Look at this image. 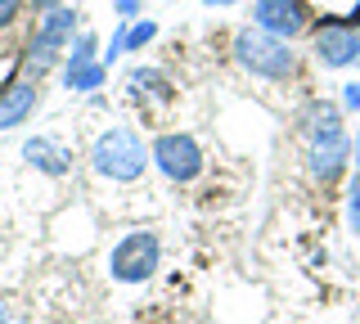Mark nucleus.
Wrapping results in <instances>:
<instances>
[{"instance_id": "1", "label": "nucleus", "mask_w": 360, "mask_h": 324, "mask_svg": "<svg viewBox=\"0 0 360 324\" xmlns=\"http://www.w3.org/2000/svg\"><path fill=\"white\" fill-rule=\"evenodd\" d=\"M82 32V14H77L72 5H50L41 9L37 27H32L27 37V50H22V72L32 77V82H41L50 68H63V54L72 46V37Z\"/></svg>"}, {"instance_id": "2", "label": "nucleus", "mask_w": 360, "mask_h": 324, "mask_svg": "<svg viewBox=\"0 0 360 324\" xmlns=\"http://www.w3.org/2000/svg\"><path fill=\"white\" fill-rule=\"evenodd\" d=\"M230 54L243 72L262 77V82H292L297 77V50H292V41H279V37H270V32L252 27V23L234 32Z\"/></svg>"}, {"instance_id": "3", "label": "nucleus", "mask_w": 360, "mask_h": 324, "mask_svg": "<svg viewBox=\"0 0 360 324\" xmlns=\"http://www.w3.org/2000/svg\"><path fill=\"white\" fill-rule=\"evenodd\" d=\"M144 167H149V149H144V136L135 127H108L90 144V171L112 185L140 181Z\"/></svg>"}, {"instance_id": "4", "label": "nucleus", "mask_w": 360, "mask_h": 324, "mask_svg": "<svg viewBox=\"0 0 360 324\" xmlns=\"http://www.w3.org/2000/svg\"><path fill=\"white\" fill-rule=\"evenodd\" d=\"M162 266V239L153 230H127L108 252V279L117 284H149Z\"/></svg>"}, {"instance_id": "5", "label": "nucleus", "mask_w": 360, "mask_h": 324, "mask_svg": "<svg viewBox=\"0 0 360 324\" xmlns=\"http://www.w3.org/2000/svg\"><path fill=\"white\" fill-rule=\"evenodd\" d=\"M149 162L172 185H194L198 176H202V167H207V158H202V144L189 136V131H162V136L149 144Z\"/></svg>"}, {"instance_id": "6", "label": "nucleus", "mask_w": 360, "mask_h": 324, "mask_svg": "<svg viewBox=\"0 0 360 324\" xmlns=\"http://www.w3.org/2000/svg\"><path fill=\"white\" fill-rule=\"evenodd\" d=\"M252 27H262L279 41H292L311 27V9L307 0H252Z\"/></svg>"}, {"instance_id": "7", "label": "nucleus", "mask_w": 360, "mask_h": 324, "mask_svg": "<svg viewBox=\"0 0 360 324\" xmlns=\"http://www.w3.org/2000/svg\"><path fill=\"white\" fill-rule=\"evenodd\" d=\"M307 167H311L315 181H324V185L342 181V171L352 167V140H347V131H333V136L307 140Z\"/></svg>"}, {"instance_id": "8", "label": "nucleus", "mask_w": 360, "mask_h": 324, "mask_svg": "<svg viewBox=\"0 0 360 324\" xmlns=\"http://www.w3.org/2000/svg\"><path fill=\"white\" fill-rule=\"evenodd\" d=\"M315 59L324 63V68H352L360 63V27L352 23H324L315 32Z\"/></svg>"}, {"instance_id": "9", "label": "nucleus", "mask_w": 360, "mask_h": 324, "mask_svg": "<svg viewBox=\"0 0 360 324\" xmlns=\"http://www.w3.org/2000/svg\"><path fill=\"white\" fill-rule=\"evenodd\" d=\"M37 104H41V82H32V77H18V82L0 86V136L22 127L37 113Z\"/></svg>"}, {"instance_id": "10", "label": "nucleus", "mask_w": 360, "mask_h": 324, "mask_svg": "<svg viewBox=\"0 0 360 324\" xmlns=\"http://www.w3.org/2000/svg\"><path fill=\"white\" fill-rule=\"evenodd\" d=\"M22 162L37 167L41 176H50V181H59V176L72 171V153H68L59 140H50V136H32V140H22Z\"/></svg>"}, {"instance_id": "11", "label": "nucleus", "mask_w": 360, "mask_h": 324, "mask_svg": "<svg viewBox=\"0 0 360 324\" xmlns=\"http://www.w3.org/2000/svg\"><path fill=\"white\" fill-rule=\"evenodd\" d=\"M127 91L140 99V104H172L176 99L172 77H167L162 68H149V63H140V68L127 72Z\"/></svg>"}, {"instance_id": "12", "label": "nucleus", "mask_w": 360, "mask_h": 324, "mask_svg": "<svg viewBox=\"0 0 360 324\" xmlns=\"http://www.w3.org/2000/svg\"><path fill=\"white\" fill-rule=\"evenodd\" d=\"M297 127H302V136H307V140L333 136V131H342V108H338V104H324V99H311V104L302 108Z\"/></svg>"}, {"instance_id": "13", "label": "nucleus", "mask_w": 360, "mask_h": 324, "mask_svg": "<svg viewBox=\"0 0 360 324\" xmlns=\"http://www.w3.org/2000/svg\"><path fill=\"white\" fill-rule=\"evenodd\" d=\"M104 82H108V68L104 63H77V68H63V86L72 95H95V91H104Z\"/></svg>"}, {"instance_id": "14", "label": "nucleus", "mask_w": 360, "mask_h": 324, "mask_svg": "<svg viewBox=\"0 0 360 324\" xmlns=\"http://www.w3.org/2000/svg\"><path fill=\"white\" fill-rule=\"evenodd\" d=\"M99 59V37L90 27H82L72 37V46H68V54H63V68H77V63H95Z\"/></svg>"}, {"instance_id": "15", "label": "nucleus", "mask_w": 360, "mask_h": 324, "mask_svg": "<svg viewBox=\"0 0 360 324\" xmlns=\"http://www.w3.org/2000/svg\"><path fill=\"white\" fill-rule=\"evenodd\" d=\"M158 41V23L153 18H131L127 23V54H140L144 46H153Z\"/></svg>"}, {"instance_id": "16", "label": "nucleus", "mask_w": 360, "mask_h": 324, "mask_svg": "<svg viewBox=\"0 0 360 324\" xmlns=\"http://www.w3.org/2000/svg\"><path fill=\"white\" fill-rule=\"evenodd\" d=\"M18 9H22V0H0V32H5V27H14Z\"/></svg>"}, {"instance_id": "17", "label": "nucleus", "mask_w": 360, "mask_h": 324, "mask_svg": "<svg viewBox=\"0 0 360 324\" xmlns=\"http://www.w3.org/2000/svg\"><path fill=\"white\" fill-rule=\"evenodd\" d=\"M108 5H112V9H117V14H122V18H127V23H131V18H140L144 0H108Z\"/></svg>"}, {"instance_id": "18", "label": "nucleus", "mask_w": 360, "mask_h": 324, "mask_svg": "<svg viewBox=\"0 0 360 324\" xmlns=\"http://www.w3.org/2000/svg\"><path fill=\"white\" fill-rule=\"evenodd\" d=\"M342 108H347V113H360V82L342 86Z\"/></svg>"}, {"instance_id": "19", "label": "nucleus", "mask_w": 360, "mask_h": 324, "mask_svg": "<svg viewBox=\"0 0 360 324\" xmlns=\"http://www.w3.org/2000/svg\"><path fill=\"white\" fill-rule=\"evenodd\" d=\"M352 158H356V162H352V167H356V176H360V136H356V140H352Z\"/></svg>"}, {"instance_id": "20", "label": "nucleus", "mask_w": 360, "mask_h": 324, "mask_svg": "<svg viewBox=\"0 0 360 324\" xmlns=\"http://www.w3.org/2000/svg\"><path fill=\"white\" fill-rule=\"evenodd\" d=\"M207 9H225V5H239V0H202Z\"/></svg>"}, {"instance_id": "21", "label": "nucleus", "mask_w": 360, "mask_h": 324, "mask_svg": "<svg viewBox=\"0 0 360 324\" xmlns=\"http://www.w3.org/2000/svg\"><path fill=\"white\" fill-rule=\"evenodd\" d=\"M352 27H360V0H356V9H352Z\"/></svg>"}, {"instance_id": "22", "label": "nucleus", "mask_w": 360, "mask_h": 324, "mask_svg": "<svg viewBox=\"0 0 360 324\" xmlns=\"http://www.w3.org/2000/svg\"><path fill=\"white\" fill-rule=\"evenodd\" d=\"M32 5H37V9H50V5H59V0H32Z\"/></svg>"}, {"instance_id": "23", "label": "nucleus", "mask_w": 360, "mask_h": 324, "mask_svg": "<svg viewBox=\"0 0 360 324\" xmlns=\"http://www.w3.org/2000/svg\"><path fill=\"white\" fill-rule=\"evenodd\" d=\"M0 324H9V311L5 306H0Z\"/></svg>"}, {"instance_id": "24", "label": "nucleus", "mask_w": 360, "mask_h": 324, "mask_svg": "<svg viewBox=\"0 0 360 324\" xmlns=\"http://www.w3.org/2000/svg\"><path fill=\"white\" fill-rule=\"evenodd\" d=\"M356 234H360V230H356Z\"/></svg>"}]
</instances>
